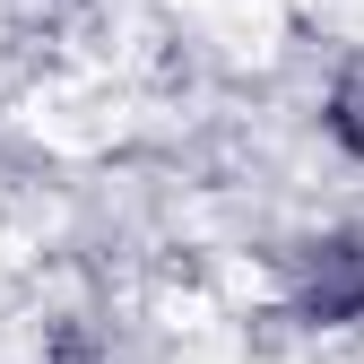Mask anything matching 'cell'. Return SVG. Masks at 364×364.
Here are the masks:
<instances>
[{
  "mask_svg": "<svg viewBox=\"0 0 364 364\" xmlns=\"http://www.w3.org/2000/svg\"><path fill=\"white\" fill-rule=\"evenodd\" d=\"M295 321L312 330L364 321V235H312L295 252Z\"/></svg>",
  "mask_w": 364,
  "mask_h": 364,
  "instance_id": "1",
  "label": "cell"
},
{
  "mask_svg": "<svg viewBox=\"0 0 364 364\" xmlns=\"http://www.w3.org/2000/svg\"><path fill=\"white\" fill-rule=\"evenodd\" d=\"M321 130H330L347 156H364V61H347V70L330 78V96H321Z\"/></svg>",
  "mask_w": 364,
  "mask_h": 364,
  "instance_id": "2",
  "label": "cell"
}]
</instances>
